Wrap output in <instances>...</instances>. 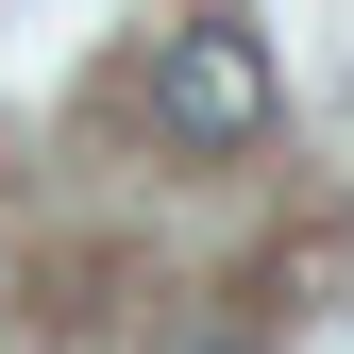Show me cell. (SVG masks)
<instances>
[{"label":"cell","instance_id":"cell-1","mask_svg":"<svg viewBox=\"0 0 354 354\" xmlns=\"http://www.w3.org/2000/svg\"><path fill=\"white\" fill-rule=\"evenodd\" d=\"M152 136L169 152H253V136H270V51H253L236 17L152 34Z\"/></svg>","mask_w":354,"mask_h":354},{"label":"cell","instance_id":"cell-2","mask_svg":"<svg viewBox=\"0 0 354 354\" xmlns=\"http://www.w3.org/2000/svg\"><path fill=\"white\" fill-rule=\"evenodd\" d=\"M152 354H219V337H152Z\"/></svg>","mask_w":354,"mask_h":354}]
</instances>
